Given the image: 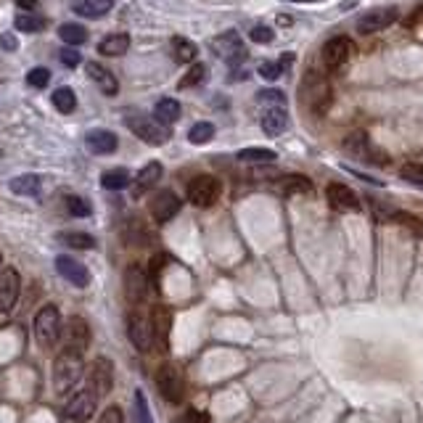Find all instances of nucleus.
Here are the masks:
<instances>
[{"label":"nucleus","instance_id":"obj_1","mask_svg":"<svg viewBox=\"0 0 423 423\" xmlns=\"http://www.w3.org/2000/svg\"><path fill=\"white\" fill-rule=\"evenodd\" d=\"M299 95H302L304 106L313 111V114H318V117H323L333 103L331 82H328L325 74H320V71H315V69H310L307 74H304Z\"/></svg>","mask_w":423,"mask_h":423},{"label":"nucleus","instance_id":"obj_2","mask_svg":"<svg viewBox=\"0 0 423 423\" xmlns=\"http://www.w3.org/2000/svg\"><path fill=\"white\" fill-rule=\"evenodd\" d=\"M82 373H85L82 352L66 347L53 363V389H56V394H69L82 378Z\"/></svg>","mask_w":423,"mask_h":423},{"label":"nucleus","instance_id":"obj_3","mask_svg":"<svg viewBox=\"0 0 423 423\" xmlns=\"http://www.w3.org/2000/svg\"><path fill=\"white\" fill-rule=\"evenodd\" d=\"M127 127H130L141 141H146L149 146H164V143L172 138L170 124H161L156 117H149V114H141V111H127Z\"/></svg>","mask_w":423,"mask_h":423},{"label":"nucleus","instance_id":"obj_4","mask_svg":"<svg viewBox=\"0 0 423 423\" xmlns=\"http://www.w3.org/2000/svg\"><path fill=\"white\" fill-rule=\"evenodd\" d=\"M35 339L42 349H53L61 342V313L56 304H45L40 313L35 315Z\"/></svg>","mask_w":423,"mask_h":423},{"label":"nucleus","instance_id":"obj_5","mask_svg":"<svg viewBox=\"0 0 423 423\" xmlns=\"http://www.w3.org/2000/svg\"><path fill=\"white\" fill-rule=\"evenodd\" d=\"M156 383H159L161 397L170 405H180L182 397H185V376L180 373L178 365H161L159 373H156Z\"/></svg>","mask_w":423,"mask_h":423},{"label":"nucleus","instance_id":"obj_6","mask_svg":"<svg viewBox=\"0 0 423 423\" xmlns=\"http://www.w3.org/2000/svg\"><path fill=\"white\" fill-rule=\"evenodd\" d=\"M222 193V182L217 178H212V175H199V178H193L191 185H188V202L193 207H212V204L220 199Z\"/></svg>","mask_w":423,"mask_h":423},{"label":"nucleus","instance_id":"obj_7","mask_svg":"<svg viewBox=\"0 0 423 423\" xmlns=\"http://www.w3.org/2000/svg\"><path fill=\"white\" fill-rule=\"evenodd\" d=\"M212 51L214 56H220L225 64H231V66H238L246 61V45H243L241 35L238 32H225L220 37H214L212 40Z\"/></svg>","mask_w":423,"mask_h":423},{"label":"nucleus","instance_id":"obj_8","mask_svg":"<svg viewBox=\"0 0 423 423\" xmlns=\"http://www.w3.org/2000/svg\"><path fill=\"white\" fill-rule=\"evenodd\" d=\"M344 149L352 153V156L368 161V164H376V167H386V164H389V156H386L383 151H378V149L368 141L365 132H354V135H349L347 143H344Z\"/></svg>","mask_w":423,"mask_h":423},{"label":"nucleus","instance_id":"obj_9","mask_svg":"<svg viewBox=\"0 0 423 423\" xmlns=\"http://www.w3.org/2000/svg\"><path fill=\"white\" fill-rule=\"evenodd\" d=\"M127 336L135 349L141 352H149L153 347V325L151 318H146L141 313H130L127 315Z\"/></svg>","mask_w":423,"mask_h":423},{"label":"nucleus","instance_id":"obj_10","mask_svg":"<svg viewBox=\"0 0 423 423\" xmlns=\"http://www.w3.org/2000/svg\"><path fill=\"white\" fill-rule=\"evenodd\" d=\"M21 275L16 267H0V313H11L19 302Z\"/></svg>","mask_w":423,"mask_h":423},{"label":"nucleus","instance_id":"obj_11","mask_svg":"<svg viewBox=\"0 0 423 423\" xmlns=\"http://www.w3.org/2000/svg\"><path fill=\"white\" fill-rule=\"evenodd\" d=\"M111 386H114V365L106 357H98L88 373V389L95 397H106L111 392Z\"/></svg>","mask_w":423,"mask_h":423},{"label":"nucleus","instance_id":"obj_12","mask_svg":"<svg viewBox=\"0 0 423 423\" xmlns=\"http://www.w3.org/2000/svg\"><path fill=\"white\" fill-rule=\"evenodd\" d=\"M124 296L130 304H141L149 296V272L141 265H130L124 270Z\"/></svg>","mask_w":423,"mask_h":423},{"label":"nucleus","instance_id":"obj_13","mask_svg":"<svg viewBox=\"0 0 423 423\" xmlns=\"http://www.w3.org/2000/svg\"><path fill=\"white\" fill-rule=\"evenodd\" d=\"M354 45L349 37H331V40L323 45V64L328 69H342L347 61L352 59Z\"/></svg>","mask_w":423,"mask_h":423},{"label":"nucleus","instance_id":"obj_14","mask_svg":"<svg viewBox=\"0 0 423 423\" xmlns=\"http://www.w3.org/2000/svg\"><path fill=\"white\" fill-rule=\"evenodd\" d=\"M397 19H400V11H397V8L368 11V13H363V16H360V21H357V32H360V35H376V32L392 27Z\"/></svg>","mask_w":423,"mask_h":423},{"label":"nucleus","instance_id":"obj_15","mask_svg":"<svg viewBox=\"0 0 423 423\" xmlns=\"http://www.w3.org/2000/svg\"><path fill=\"white\" fill-rule=\"evenodd\" d=\"M61 339L69 349H77V352H85L88 344H91V325L82 320V318H69L66 325L61 328Z\"/></svg>","mask_w":423,"mask_h":423},{"label":"nucleus","instance_id":"obj_16","mask_svg":"<svg viewBox=\"0 0 423 423\" xmlns=\"http://www.w3.org/2000/svg\"><path fill=\"white\" fill-rule=\"evenodd\" d=\"M56 270H59V275L64 278V281H69L71 286H77V289H85V286L91 283V272H88V267H85L82 262H77L74 257H69V254L56 257Z\"/></svg>","mask_w":423,"mask_h":423},{"label":"nucleus","instance_id":"obj_17","mask_svg":"<svg viewBox=\"0 0 423 423\" xmlns=\"http://www.w3.org/2000/svg\"><path fill=\"white\" fill-rule=\"evenodd\" d=\"M93 413H95V394H93L91 389L77 392L69 402H66V407H64V415H66L69 421H77V423L88 421Z\"/></svg>","mask_w":423,"mask_h":423},{"label":"nucleus","instance_id":"obj_18","mask_svg":"<svg viewBox=\"0 0 423 423\" xmlns=\"http://www.w3.org/2000/svg\"><path fill=\"white\" fill-rule=\"evenodd\" d=\"M325 199L331 204V209L336 212H360V199L354 196V191L342 185V182H331L325 188Z\"/></svg>","mask_w":423,"mask_h":423},{"label":"nucleus","instance_id":"obj_19","mask_svg":"<svg viewBox=\"0 0 423 423\" xmlns=\"http://www.w3.org/2000/svg\"><path fill=\"white\" fill-rule=\"evenodd\" d=\"M180 212V199L172 191H161L151 199V214L156 222H170Z\"/></svg>","mask_w":423,"mask_h":423},{"label":"nucleus","instance_id":"obj_20","mask_svg":"<svg viewBox=\"0 0 423 423\" xmlns=\"http://www.w3.org/2000/svg\"><path fill=\"white\" fill-rule=\"evenodd\" d=\"M85 146H88V151L95 153V156H106V153H114L117 151V135L111 130H91L85 135Z\"/></svg>","mask_w":423,"mask_h":423},{"label":"nucleus","instance_id":"obj_21","mask_svg":"<svg viewBox=\"0 0 423 423\" xmlns=\"http://www.w3.org/2000/svg\"><path fill=\"white\" fill-rule=\"evenodd\" d=\"M151 325H153V342L161 344V349H167L170 344V331H172V310L170 307H153L151 313Z\"/></svg>","mask_w":423,"mask_h":423},{"label":"nucleus","instance_id":"obj_22","mask_svg":"<svg viewBox=\"0 0 423 423\" xmlns=\"http://www.w3.org/2000/svg\"><path fill=\"white\" fill-rule=\"evenodd\" d=\"M85 69H88V77H91V80L95 82V85H98L103 93H106V95H117V93H120V82H117V77H114V74H111V71L106 69L103 64H98V61H91Z\"/></svg>","mask_w":423,"mask_h":423},{"label":"nucleus","instance_id":"obj_23","mask_svg":"<svg viewBox=\"0 0 423 423\" xmlns=\"http://www.w3.org/2000/svg\"><path fill=\"white\" fill-rule=\"evenodd\" d=\"M286 127H289V114H286V109H283V106H272V109L265 111V117H262L265 135L275 138V135L286 132Z\"/></svg>","mask_w":423,"mask_h":423},{"label":"nucleus","instance_id":"obj_24","mask_svg":"<svg viewBox=\"0 0 423 423\" xmlns=\"http://www.w3.org/2000/svg\"><path fill=\"white\" fill-rule=\"evenodd\" d=\"M161 175H164V167H161L159 161H149L141 172H138V178H135V193H143L149 191L151 185L161 180Z\"/></svg>","mask_w":423,"mask_h":423},{"label":"nucleus","instance_id":"obj_25","mask_svg":"<svg viewBox=\"0 0 423 423\" xmlns=\"http://www.w3.org/2000/svg\"><path fill=\"white\" fill-rule=\"evenodd\" d=\"M130 48V35H124V32H114L109 37H103L101 45H98V51L103 56H124Z\"/></svg>","mask_w":423,"mask_h":423},{"label":"nucleus","instance_id":"obj_26","mask_svg":"<svg viewBox=\"0 0 423 423\" xmlns=\"http://www.w3.org/2000/svg\"><path fill=\"white\" fill-rule=\"evenodd\" d=\"M275 188L286 196H294V193H310L313 191V182L310 178H304V175H286L281 180L275 182Z\"/></svg>","mask_w":423,"mask_h":423},{"label":"nucleus","instance_id":"obj_27","mask_svg":"<svg viewBox=\"0 0 423 423\" xmlns=\"http://www.w3.org/2000/svg\"><path fill=\"white\" fill-rule=\"evenodd\" d=\"M153 117H156L161 124L178 122L180 120V101H178V98H161V101L153 106Z\"/></svg>","mask_w":423,"mask_h":423},{"label":"nucleus","instance_id":"obj_28","mask_svg":"<svg viewBox=\"0 0 423 423\" xmlns=\"http://www.w3.org/2000/svg\"><path fill=\"white\" fill-rule=\"evenodd\" d=\"M114 8V0H82V3H74V11L80 16H88V19H98L103 13H109Z\"/></svg>","mask_w":423,"mask_h":423},{"label":"nucleus","instance_id":"obj_29","mask_svg":"<svg viewBox=\"0 0 423 423\" xmlns=\"http://www.w3.org/2000/svg\"><path fill=\"white\" fill-rule=\"evenodd\" d=\"M8 188L13 193H19V196H37L42 182L37 175H19V178H13V180L8 182Z\"/></svg>","mask_w":423,"mask_h":423},{"label":"nucleus","instance_id":"obj_30","mask_svg":"<svg viewBox=\"0 0 423 423\" xmlns=\"http://www.w3.org/2000/svg\"><path fill=\"white\" fill-rule=\"evenodd\" d=\"M56 238H59V243H64V246H69V249H80V252H88V249L95 246V238L88 236V233L66 231V233H59Z\"/></svg>","mask_w":423,"mask_h":423},{"label":"nucleus","instance_id":"obj_31","mask_svg":"<svg viewBox=\"0 0 423 423\" xmlns=\"http://www.w3.org/2000/svg\"><path fill=\"white\" fill-rule=\"evenodd\" d=\"M170 45H172L175 61H180V64H191V61L199 56V48H196L191 40H185V37H172Z\"/></svg>","mask_w":423,"mask_h":423},{"label":"nucleus","instance_id":"obj_32","mask_svg":"<svg viewBox=\"0 0 423 423\" xmlns=\"http://www.w3.org/2000/svg\"><path fill=\"white\" fill-rule=\"evenodd\" d=\"M101 185L106 188V191H124L127 185H130V172L127 170H109V172H103V178H101Z\"/></svg>","mask_w":423,"mask_h":423},{"label":"nucleus","instance_id":"obj_33","mask_svg":"<svg viewBox=\"0 0 423 423\" xmlns=\"http://www.w3.org/2000/svg\"><path fill=\"white\" fill-rule=\"evenodd\" d=\"M278 159V153L270 151V149H243L238 151V161L243 164H272Z\"/></svg>","mask_w":423,"mask_h":423},{"label":"nucleus","instance_id":"obj_34","mask_svg":"<svg viewBox=\"0 0 423 423\" xmlns=\"http://www.w3.org/2000/svg\"><path fill=\"white\" fill-rule=\"evenodd\" d=\"M59 37L66 45H82V42L88 40V30L82 27V24H61L59 27Z\"/></svg>","mask_w":423,"mask_h":423},{"label":"nucleus","instance_id":"obj_35","mask_svg":"<svg viewBox=\"0 0 423 423\" xmlns=\"http://www.w3.org/2000/svg\"><path fill=\"white\" fill-rule=\"evenodd\" d=\"M45 24H48V21L42 19V16H37L35 11H30V13H19L16 21H13V27H16L19 32H40V30H45Z\"/></svg>","mask_w":423,"mask_h":423},{"label":"nucleus","instance_id":"obj_36","mask_svg":"<svg viewBox=\"0 0 423 423\" xmlns=\"http://www.w3.org/2000/svg\"><path fill=\"white\" fill-rule=\"evenodd\" d=\"M53 106L61 111V114H71V111L77 109V95L71 88H59V91L53 93Z\"/></svg>","mask_w":423,"mask_h":423},{"label":"nucleus","instance_id":"obj_37","mask_svg":"<svg viewBox=\"0 0 423 423\" xmlns=\"http://www.w3.org/2000/svg\"><path fill=\"white\" fill-rule=\"evenodd\" d=\"M214 138V124L212 122H199V124H193L191 132H188V141L193 146H204V143H209Z\"/></svg>","mask_w":423,"mask_h":423},{"label":"nucleus","instance_id":"obj_38","mask_svg":"<svg viewBox=\"0 0 423 423\" xmlns=\"http://www.w3.org/2000/svg\"><path fill=\"white\" fill-rule=\"evenodd\" d=\"M260 77H262V80H267V82H275L278 80V77H281L283 71H286V66H283L281 61H262V64H260Z\"/></svg>","mask_w":423,"mask_h":423},{"label":"nucleus","instance_id":"obj_39","mask_svg":"<svg viewBox=\"0 0 423 423\" xmlns=\"http://www.w3.org/2000/svg\"><path fill=\"white\" fill-rule=\"evenodd\" d=\"M392 220H397L400 225H405V228H410L418 238H423V220H418V217H413V214H407V212H394Z\"/></svg>","mask_w":423,"mask_h":423},{"label":"nucleus","instance_id":"obj_40","mask_svg":"<svg viewBox=\"0 0 423 423\" xmlns=\"http://www.w3.org/2000/svg\"><path fill=\"white\" fill-rule=\"evenodd\" d=\"M204 80H207V66L204 64H193L191 69H188V74L180 80V91L182 88H193V85H199Z\"/></svg>","mask_w":423,"mask_h":423},{"label":"nucleus","instance_id":"obj_41","mask_svg":"<svg viewBox=\"0 0 423 423\" xmlns=\"http://www.w3.org/2000/svg\"><path fill=\"white\" fill-rule=\"evenodd\" d=\"M66 202V209H69V214H74V217H88L91 214V204L85 202V199H80V196H66L64 199Z\"/></svg>","mask_w":423,"mask_h":423},{"label":"nucleus","instance_id":"obj_42","mask_svg":"<svg viewBox=\"0 0 423 423\" xmlns=\"http://www.w3.org/2000/svg\"><path fill=\"white\" fill-rule=\"evenodd\" d=\"M400 178L423 188V164H405L402 170H400Z\"/></svg>","mask_w":423,"mask_h":423},{"label":"nucleus","instance_id":"obj_43","mask_svg":"<svg viewBox=\"0 0 423 423\" xmlns=\"http://www.w3.org/2000/svg\"><path fill=\"white\" fill-rule=\"evenodd\" d=\"M135 421L138 423H151V413H149V402L143 392H135Z\"/></svg>","mask_w":423,"mask_h":423},{"label":"nucleus","instance_id":"obj_44","mask_svg":"<svg viewBox=\"0 0 423 423\" xmlns=\"http://www.w3.org/2000/svg\"><path fill=\"white\" fill-rule=\"evenodd\" d=\"M48 80H51V71L45 69V66L30 69V74H27V82H30L32 88H45V85H48Z\"/></svg>","mask_w":423,"mask_h":423},{"label":"nucleus","instance_id":"obj_45","mask_svg":"<svg viewBox=\"0 0 423 423\" xmlns=\"http://www.w3.org/2000/svg\"><path fill=\"white\" fill-rule=\"evenodd\" d=\"M167 262H170V257H167V254H153L151 270H149V278H151L153 283L159 281V275H161V270H164V265Z\"/></svg>","mask_w":423,"mask_h":423},{"label":"nucleus","instance_id":"obj_46","mask_svg":"<svg viewBox=\"0 0 423 423\" xmlns=\"http://www.w3.org/2000/svg\"><path fill=\"white\" fill-rule=\"evenodd\" d=\"M59 59H61V64L64 66H69V69H74V66H80V61H82V56L74 48H64V51L59 53Z\"/></svg>","mask_w":423,"mask_h":423},{"label":"nucleus","instance_id":"obj_47","mask_svg":"<svg viewBox=\"0 0 423 423\" xmlns=\"http://www.w3.org/2000/svg\"><path fill=\"white\" fill-rule=\"evenodd\" d=\"M98 423H124V415H122V410L117 407V405H111V407H106V410L101 413Z\"/></svg>","mask_w":423,"mask_h":423},{"label":"nucleus","instance_id":"obj_48","mask_svg":"<svg viewBox=\"0 0 423 423\" xmlns=\"http://www.w3.org/2000/svg\"><path fill=\"white\" fill-rule=\"evenodd\" d=\"M257 98L262 103H275V106H283V103H286V95H283L281 91H262Z\"/></svg>","mask_w":423,"mask_h":423},{"label":"nucleus","instance_id":"obj_49","mask_svg":"<svg viewBox=\"0 0 423 423\" xmlns=\"http://www.w3.org/2000/svg\"><path fill=\"white\" fill-rule=\"evenodd\" d=\"M252 40L260 42V45H265V42H272V30H270V27H262V24H260V27H254V30H252Z\"/></svg>","mask_w":423,"mask_h":423},{"label":"nucleus","instance_id":"obj_50","mask_svg":"<svg viewBox=\"0 0 423 423\" xmlns=\"http://www.w3.org/2000/svg\"><path fill=\"white\" fill-rule=\"evenodd\" d=\"M185 423H212V418L202 410H188L185 413Z\"/></svg>","mask_w":423,"mask_h":423},{"label":"nucleus","instance_id":"obj_51","mask_svg":"<svg viewBox=\"0 0 423 423\" xmlns=\"http://www.w3.org/2000/svg\"><path fill=\"white\" fill-rule=\"evenodd\" d=\"M0 45L6 48V51H16L19 48V40L11 35V32H3V37H0Z\"/></svg>","mask_w":423,"mask_h":423},{"label":"nucleus","instance_id":"obj_52","mask_svg":"<svg viewBox=\"0 0 423 423\" xmlns=\"http://www.w3.org/2000/svg\"><path fill=\"white\" fill-rule=\"evenodd\" d=\"M16 3H19V8L24 11H37V6H40L37 0H16Z\"/></svg>","mask_w":423,"mask_h":423},{"label":"nucleus","instance_id":"obj_53","mask_svg":"<svg viewBox=\"0 0 423 423\" xmlns=\"http://www.w3.org/2000/svg\"><path fill=\"white\" fill-rule=\"evenodd\" d=\"M407 24H423V6H421V8L413 11V16L407 19Z\"/></svg>","mask_w":423,"mask_h":423},{"label":"nucleus","instance_id":"obj_54","mask_svg":"<svg viewBox=\"0 0 423 423\" xmlns=\"http://www.w3.org/2000/svg\"><path fill=\"white\" fill-rule=\"evenodd\" d=\"M291 3H315V0H291Z\"/></svg>","mask_w":423,"mask_h":423}]
</instances>
